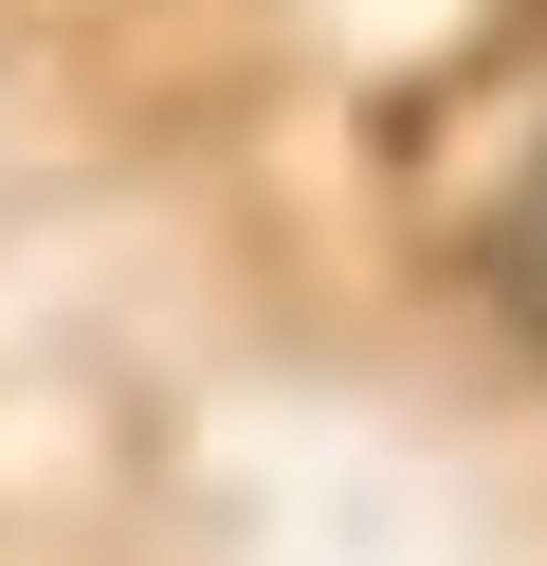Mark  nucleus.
<instances>
[{
    "instance_id": "f257e3e1",
    "label": "nucleus",
    "mask_w": 547,
    "mask_h": 566,
    "mask_svg": "<svg viewBox=\"0 0 547 566\" xmlns=\"http://www.w3.org/2000/svg\"><path fill=\"white\" fill-rule=\"evenodd\" d=\"M474 274H493V311H511V329L547 347V165H529V184L493 201V238H474Z\"/></svg>"
}]
</instances>
